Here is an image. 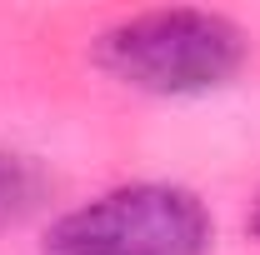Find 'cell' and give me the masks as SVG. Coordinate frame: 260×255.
<instances>
[{
    "mask_svg": "<svg viewBox=\"0 0 260 255\" xmlns=\"http://www.w3.org/2000/svg\"><path fill=\"white\" fill-rule=\"evenodd\" d=\"M250 35L220 10H140L95 40V65L145 95H205L240 75Z\"/></svg>",
    "mask_w": 260,
    "mask_h": 255,
    "instance_id": "1",
    "label": "cell"
},
{
    "mask_svg": "<svg viewBox=\"0 0 260 255\" xmlns=\"http://www.w3.org/2000/svg\"><path fill=\"white\" fill-rule=\"evenodd\" d=\"M245 230L260 240V190H255V200H250V215H245Z\"/></svg>",
    "mask_w": 260,
    "mask_h": 255,
    "instance_id": "4",
    "label": "cell"
},
{
    "mask_svg": "<svg viewBox=\"0 0 260 255\" xmlns=\"http://www.w3.org/2000/svg\"><path fill=\"white\" fill-rule=\"evenodd\" d=\"M210 240L205 200L165 180L115 185L50 225V255H210Z\"/></svg>",
    "mask_w": 260,
    "mask_h": 255,
    "instance_id": "2",
    "label": "cell"
},
{
    "mask_svg": "<svg viewBox=\"0 0 260 255\" xmlns=\"http://www.w3.org/2000/svg\"><path fill=\"white\" fill-rule=\"evenodd\" d=\"M50 190L45 170L30 155H15V150H0V230L20 225L25 215L40 210V200Z\"/></svg>",
    "mask_w": 260,
    "mask_h": 255,
    "instance_id": "3",
    "label": "cell"
}]
</instances>
